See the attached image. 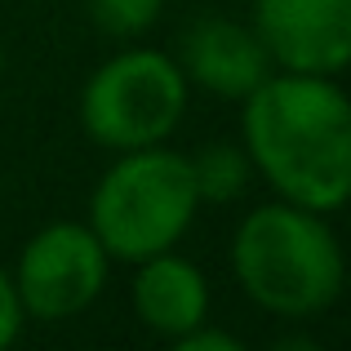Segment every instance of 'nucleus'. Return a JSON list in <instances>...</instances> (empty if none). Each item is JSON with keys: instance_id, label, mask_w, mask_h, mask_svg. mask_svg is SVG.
Masks as SVG:
<instances>
[{"instance_id": "1", "label": "nucleus", "mask_w": 351, "mask_h": 351, "mask_svg": "<svg viewBox=\"0 0 351 351\" xmlns=\"http://www.w3.org/2000/svg\"><path fill=\"white\" fill-rule=\"evenodd\" d=\"M240 147L276 200L325 218L351 200V98L338 76L271 71L240 98Z\"/></svg>"}, {"instance_id": "2", "label": "nucleus", "mask_w": 351, "mask_h": 351, "mask_svg": "<svg viewBox=\"0 0 351 351\" xmlns=\"http://www.w3.org/2000/svg\"><path fill=\"white\" fill-rule=\"evenodd\" d=\"M232 271L254 307L280 320H311L347 289V254L316 209L271 200L240 218Z\"/></svg>"}, {"instance_id": "3", "label": "nucleus", "mask_w": 351, "mask_h": 351, "mask_svg": "<svg viewBox=\"0 0 351 351\" xmlns=\"http://www.w3.org/2000/svg\"><path fill=\"white\" fill-rule=\"evenodd\" d=\"M200 214L191 160L165 143L116 152V165L89 196V227L112 263H143L173 249Z\"/></svg>"}, {"instance_id": "4", "label": "nucleus", "mask_w": 351, "mask_h": 351, "mask_svg": "<svg viewBox=\"0 0 351 351\" xmlns=\"http://www.w3.org/2000/svg\"><path fill=\"white\" fill-rule=\"evenodd\" d=\"M191 85L178 58L152 45H129L112 53L80 89V129L107 152L169 143L187 116Z\"/></svg>"}, {"instance_id": "5", "label": "nucleus", "mask_w": 351, "mask_h": 351, "mask_svg": "<svg viewBox=\"0 0 351 351\" xmlns=\"http://www.w3.org/2000/svg\"><path fill=\"white\" fill-rule=\"evenodd\" d=\"M107 271H112V254L89 223H49L18 249L9 276L23 316L58 325L94 307L98 293L107 289Z\"/></svg>"}, {"instance_id": "6", "label": "nucleus", "mask_w": 351, "mask_h": 351, "mask_svg": "<svg viewBox=\"0 0 351 351\" xmlns=\"http://www.w3.org/2000/svg\"><path fill=\"white\" fill-rule=\"evenodd\" d=\"M276 71L343 76L351 67V0H254V23Z\"/></svg>"}, {"instance_id": "7", "label": "nucleus", "mask_w": 351, "mask_h": 351, "mask_svg": "<svg viewBox=\"0 0 351 351\" xmlns=\"http://www.w3.org/2000/svg\"><path fill=\"white\" fill-rule=\"evenodd\" d=\"M187 85L205 89L218 98H249L267 76H271V58H267L263 40L249 23L236 18H200L191 32L182 36V58H178Z\"/></svg>"}, {"instance_id": "8", "label": "nucleus", "mask_w": 351, "mask_h": 351, "mask_svg": "<svg viewBox=\"0 0 351 351\" xmlns=\"http://www.w3.org/2000/svg\"><path fill=\"white\" fill-rule=\"evenodd\" d=\"M134 267V311L152 334L178 343L187 329L209 320V285L191 258L165 249Z\"/></svg>"}, {"instance_id": "9", "label": "nucleus", "mask_w": 351, "mask_h": 351, "mask_svg": "<svg viewBox=\"0 0 351 351\" xmlns=\"http://www.w3.org/2000/svg\"><path fill=\"white\" fill-rule=\"evenodd\" d=\"M187 160H191L200 205H232V200H240L249 187V173H254L245 147H236V143H209L196 156H187Z\"/></svg>"}, {"instance_id": "10", "label": "nucleus", "mask_w": 351, "mask_h": 351, "mask_svg": "<svg viewBox=\"0 0 351 351\" xmlns=\"http://www.w3.org/2000/svg\"><path fill=\"white\" fill-rule=\"evenodd\" d=\"M85 9L94 27L107 32L112 40H138L160 23L165 0H85Z\"/></svg>"}, {"instance_id": "11", "label": "nucleus", "mask_w": 351, "mask_h": 351, "mask_svg": "<svg viewBox=\"0 0 351 351\" xmlns=\"http://www.w3.org/2000/svg\"><path fill=\"white\" fill-rule=\"evenodd\" d=\"M23 302H18V289H14V276L9 267H0V351L14 347V338L23 334Z\"/></svg>"}, {"instance_id": "12", "label": "nucleus", "mask_w": 351, "mask_h": 351, "mask_svg": "<svg viewBox=\"0 0 351 351\" xmlns=\"http://www.w3.org/2000/svg\"><path fill=\"white\" fill-rule=\"evenodd\" d=\"M173 347H178V351H240V338L227 334V329H214L209 320H200V325L187 329Z\"/></svg>"}, {"instance_id": "13", "label": "nucleus", "mask_w": 351, "mask_h": 351, "mask_svg": "<svg viewBox=\"0 0 351 351\" xmlns=\"http://www.w3.org/2000/svg\"><path fill=\"white\" fill-rule=\"evenodd\" d=\"M0 71H5V49H0Z\"/></svg>"}, {"instance_id": "14", "label": "nucleus", "mask_w": 351, "mask_h": 351, "mask_svg": "<svg viewBox=\"0 0 351 351\" xmlns=\"http://www.w3.org/2000/svg\"><path fill=\"white\" fill-rule=\"evenodd\" d=\"M347 280H351V263H347Z\"/></svg>"}]
</instances>
